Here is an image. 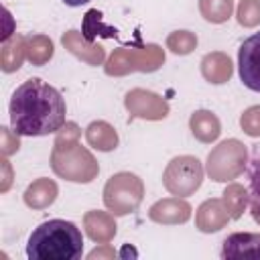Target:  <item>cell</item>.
<instances>
[{
	"label": "cell",
	"instance_id": "1",
	"mask_svg": "<svg viewBox=\"0 0 260 260\" xmlns=\"http://www.w3.org/2000/svg\"><path fill=\"white\" fill-rule=\"evenodd\" d=\"M8 114L12 130L20 136H47L67 122L65 98L41 77H30L14 89Z\"/></svg>",
	"mask_w": 260,
	"mask_h": 260
},
{
	"label": "cell",
	"instance_id": "2",
	"mask_svg": "<svg viewBox=\"0 0 260 260\" xmlns=\"http://www.w3.org/2000/svg\"><path fill=\"white\" fill-rule=\"evenodd\" d=\"M83 254V236L73 221L49 219L32 230L26 244L30 260H77Z\"/></svg>",
	"mask_w": 260,
	"mask_h": 260
},
{
	"label": "cell",
	"instance_id": "3",
	"mask_svg": "<svg viewBox=\"0 0 260 260\" xmlns=\"http://www.w3.org/2000/svg\"><path fill=\"white\" fill-rule=\"evenodd\" d=\"M51 169L57 177L71 181V183H91L100 173L98 160L79 142L69 144V146H55L53 144Z\"/></svg>",
	"mask_w": 260,
	"mask_h": 260
},
{
	"label": "cell",
	"instance_id": "4",
	"mask_svg": "<svg viewBox=\"0 0 260 260\" xmlns=\"http://www.w3.org/2000/svg\"><path fill=\"white\" fill-rule=\"evenodd\" d=\"M144 197V183L138 175L122 171L108 179L104 187V205L112 215H128L138 209Z\"/></svg>",
	"mask_w": 260,
	"mask_h": 260
},
{
	"label": "cell",
	"instance_id": "5",
	"mask_svg": "<svg viewBox=\"0 0 260 260\" xmlns=\"http://www.w3.org/2000/svg\"><path fill=\"white\" fill-rule=\"evenodd\" d=\"M248 165V150L246 144L238 138H228L219 142L209 154L205 162V171L209 179L215 183H228L244 173Z\"/></svg>",
	"mask_w": 260,
	"mask_h": 260
},
{
	"label": "cell",
	"instance_id": "6",
	"mask_svg": "<svg viewBox=\"0 0 260 260\" xmlns=\"http://www.w3.org/2000/svg\"><path fill=\"white\" fill-rule=\"evenodd\" d=\"M203 183V165L197 156L181 154L169 160L162 173V185L171 195L189 197Z\"/></svg>",
	"mask_w": 260,
	"mask_h": 260
},
{
	"label": "cell",
	"instance_id": "7",
	"mask_svg": "<svg viewBox=\"0 0 260 260\" xmlns=\"http://www.w3.org/2000/svg\"><path fill=\"white\" fill-rule=\"evenodd\" d=\"M165 61V53L158 45H144L140 49H116L108 63V75H124L128 71H156Z\"/></svg>",
	"mask_w": 260,
	"mask_h": 260
},
{
	"label": "cell",
	"instance_id": "8",
	"mask_svg": "<svg viewBox=\"0 0 260 260\" xmlns=\"http://www.w3.org/2000/svg\"><path fill=\"white\" fill-rule=\"evenodd\" d=\"M238 73L248 89L260 93V32H254L240 45Z\"/></svg>",
	"mask_w": 260,
	"mask_h": 260
},
{
	"label": "cell",
	"instance_id": "9",
	"mask_svg": "<svg viewBox=\"0 0 260 260\" xmlns=\"http://www.w3.org/2000/svg\"><path fill=\"white\" fill-rule=\"evenodd\" d=\"M126 110L130 112L132 118H142V120H162L169 114V104L160 95L146 91V89H132L126 93Z\"/></svg>",
	"mask_w": 260,
	"mask_h": 260
},
{
	"label": "cell",
	"instance_id": "10",
	"mask_svg": "<svg viewBox=\"0 0 260 260\" xmlns=\"http://www.w3.org/2000/svg\"><path fill=\"white\" fill-rule=\"evenodd\" d=\"M191 211H193L191 205L183 197L175 195V197L158 199L156 203H152L148 209V217L160 225H179V223L189 221Z\"/></svg>",
	"mask_w": 260,
	"mask_h": 260
},
{
	"label": "cell",
	"instance_id": "11",
	"mask_svg": "<svg viewBox=\"0 0 260 260\" xmlns=\"http://www.w3.org/2000/svg\"><path fill=\"white\" fill-rule=\"evenodd\" d=\"M221 258H260V234L254 232H234L223 240Z\"/></svg>",
	"mask_w": 260,
	"mask_h": 260
},
{
	"label": "cell",
	"instance_id": "12",
	"mask_svg": "<svg viewBox=\"0 0 260 260\" xmlns=\"http://www.w3.org/2000/svg\"><path fill=\"white\" fill-rule=\"evenodd\" d=\"M230 219L232 217L221 199H205L197 207V213H195V225L205 234L219 232L221 228L228 225Z\"/></svg>",
	"mask_w": 260,
	"mask_h": 260
},
{
	"label": "cell",
	"instance_id": "13",
	"mask_svg": "<svg viewBox=\"0 0 260 260\" xmlns=\"http://www.w3.org/2000/svg\"><path fill=\"white\" fill-rule=\"evenodd\" d=\"M189 128H191V134L203 142V144H211L219 138L221 134V124H219V118L209 112V110H197L191 114L189 118Z\"/></svg>",
	"mask_w": 260,
	"mask_h": 260
},
{
	"label": "cell",
	"instance_id": "14",
	"mask_svg": "<svg viewBox=\"0 0 260 260\" xmlns=\"http://www.w3.org/2000/svg\"><path fill=\"white\" fill-rule=\"evenodd\" d=\"M63 45L81 61L87 65H102L104 63V47L89 43L85 37H81L77 30H69L63 35Z\"/></svg>",
	"mask_w": 260,
	"mask_h": 260
},
{
	"label": "cell",
	"instance_id": "15",
	"mask_svg": "<svg viewBox=\"0 0 260 260\" xmlns=\"http://www.w3.org/2000/svg\"><path fill=\"white\" fill-rule=\"evenodd\" d=\"M83 228L85 234L98 244H108L116 236V221L106 211H87L83 217Z\"/></svg>",
	"mask_w": 260,
	"mask_h": 260
},
{
	"label": "cell",
	"instance_id": "16",
	"mask_svg": "<svg viewBox=\"0 0 260 260\" xmlns=\"http://www.w3.org/2000/svg\"><path fill=\"white\" fill-rule=\"evenodd\" d=\"M59 195V187L53 179H37L35 183H30L24 191V203L32 209H45L49 207Z\"/></svg>",
	"mask_w": 260,
	"mask_h": 260
},
{
	"label": "cell",
	"instance_id": "17",
	"mask_svg": "<svg viewBox=\"0 0 260 260\" xmlns=\"http://www.w3.org/2000/svg\"><path fill=\"white\" fill-rule=\"evenodd\" d=\"M201 75L209 81V83H225L232 77V61L225 53H207L201 59Z\"/></svg>",
	"mask_w": 260,
	"mask_h": 260
},
{
	"label": "cell",
	"instance_id": "18",
	"mask_svg": "<svg viewBox=\"0 0 260 260\" xmlns=\"http://www.w3.org/2000/svg\"><path fill=\"white\" fill-rule=\"evenodd\" d=\"M26 57V37L20 35H12L10 39L2 41V49H0V67L4 73H12L16 71L22 61Z\"/></svg>",
	"mask_w": 260,
	"mask_h": 260
},
{
	"label": "cell",
	"instance_id": "19",
	"mask_svg": "<svg viewBox=\"0 0 260 260\" xmlns=\"http://www.w3.org/2000/svg\"><path fill=\"white\" fill-rule=\"evenodd\" d=\"M85 140L95 150L110 152V150H114L118 146V132H116V128L112 124H108L104 120H98V122H91L85 128Z\"/></svg>",
	"mask_w": 260,
	"mask_h": 260
},
{
	"label": "cell",
	"instance_id": "20",
	"mask_svg": "<svg viewBox=\"0 0 260 260\" xmlns=\"http://www.w3.org/2000/svg\"><path fill=\"white\" fill-rule=\"evenodd\" d=\"M221 195H223L221 201H223V205H225L230 217H232V219H240L242 213H244V209H246L248 203H250V191L244 189V187L238 185V183H232V185H228V187L223 189Z\"/></svg>",
	"mask_w": 260,
	"mask_h": 260
},
{
	"label": "cell",
	"instance_id": "21",
	"mask_svg": "<svg viewBox=\"0 0 260 260\" xmlns=\"http://www.w3.org/2000/svg\"><path fill=\"white\" fill-rule=\"evenodd\" d=\"M55 53L53 41L47 35H28L26 37V59L32 65H45Z\"/></svg>",
	"mask_w": 260,
	"mask_h": 260
},
{
	"label": "cell",
	"instance_id": "22",
	"mask_svg": "<svg viewBox=\"0 0 260 260\" xmlns=\"http://www.w3.org/2000/svg\"><path fill=\"white\" fill-rule=\"evenodd\" d=\"M199 12L207 22L221 24L232 16L234 0H199Z\"/></svg>",
	"mask_w": 260,
	"mask_h": 260
},
{
	"label": "cell",
	"instance_id": "23",
	"mask_svg": "<svg viewBox=\"0 0 260 260\" xmlns=\"http://www.w3.org/2000/svg\"><path fill=\"white\" fill-rule=\"evenodd\" d=\"M246 177H248L250 201L260 203V142L252 144L250 158H248V165H246Z\"/></svg>",
	"mask_w": 260,
	"mask_h": 260
},
{
	"label": "cell",
	"instance_id": "24",
	"mask_svg": "<svg viewBox=\"0 0 260 260\" xmlns=\"http://www.w3.org/2000/svg\"><path fill=\"white\" fill-rule=\"evenodd\" d=\"M197 47V37L191 30H173L167 37V49L175 55H189Z\"/></svg>",
	"mask_w": 260,
	"mask_h": 260
},
{
	"label": "cell",
	"instance_id": "25",
	"mask_svg": "<svg viewBox=\"0 0 260 260\" xmlns=\"http://www.w3.org/2000/svg\"><path fill=\"white\" fill-rule=\"evenodd\" d=\"M236 18L246 28L258 26L260 24V0H240L236 8Z\"/></svg>",
	"mask_w": 260,
	"mask_h": 260
},
{
	"label": "cell",
	"instance_id": "26",
	"mask_svg": "<svg viewBox=\"0 0 260 260\" xmlns=\"http://www.w3.org/2000/svg\"><path fill=\"white\" fill-rule=\"evenodd\" d=\"M240 126L248 136H260V106H250L242 118H240Z\"/></svg>",
	"mask_w": 260,
	"mask_h": 260
},
{
	"label": "cell",
	"instance_id": "27",
	"mask_svg": "<svg viewBox=\"0 0 260 260\" xmlns=\"http://www.w3.org/2000/svg\"><path fill=\"white\" fill-rule=\"evenodd\" d=\"M79 138V128L75 122H65L63 128L57 132V138H55V146H69V144H75Z\"/></svg>",
	"mask_w": 260,
	"mask_h": 260
},
{
	"label": "cell",
	"instance_id": "28",
	"mask_svg": "<svg viewBox=\"0 0 260 260\" xmlns=\"http://www.w3.org/2000/svg\"><path fill=\"white\" fill-rule=\"evenodd\" d=\"M0 130H2V154L8 156L20 148V138H18L20 134H16L14 130L10 132L8 128H0Z\"/></svg>",
	"mask_w": 260,
	"mask_h": 260
},
{
	"label": "cell",
	"instance_id": "29",
	"mask_svg": "<svg viewBox=\"0 0 260 260\" xmlns=\"http://www.w3.org/2000/svg\"><path fill=\"white\" fill-rule=\"evenodd\" d=\"M250 211H252L254 221L260 225V203H252V201H250Z\"/></svg>",
	"mask_w": 260,
	"mask_h": 260
},
{
	"label": "cell",
	"instance_id": "30",
	"mask_svg": "<svg viewBox=\"0 0 260 260\" xmlns=\"http://www.w3.org/2000/svg\"><path fill=\"white\" fill-rule=\"evenodd\" d=\"M98 256H114V252H112V250H93L87 258H91V260H93V258H98Z\"/></svg>",
	"mask_w": 260,
	"mask_h": 260
},
{
	"label": "cell",
	"instance_id": "31",
	"mask_svg": "<svg viewBox=\"0 0 260 260\" xmlns=\"http://www.w3.org/2000/svg\"><path fill=\"white\" fill-rule=\"evenodd\" d=\"M63 2H65L67 6H73V8H75V6H81V4H87L89 0H63Z\"/></svg>",
	"mask_w": 260,
	"mask_h": 260
},
{
	"label": "cell",
	"instance_id": "32",
	"mask_svg": "<svg viewBox=\"0 0 260 260\" xmlns=\"http://www.w3.org/2000/svg\"><path fill=\"white\" fill-rule=\"evenodd\" d=\"M128 254H132V256H136V252H134V250H128V248H124V252H122L120 256H128Z\"/></svg>",
	"mask_w": 260,
	"mask_h": 260
}]
</instances>
